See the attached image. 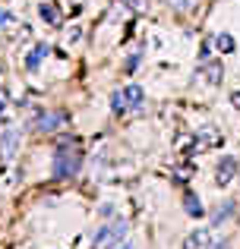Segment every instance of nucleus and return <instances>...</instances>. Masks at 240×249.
Listing matches in <instances>:
<instances>
[{"label": "nucleus", "instance_id": "6", "mask_svg": "<svg viewBox=\"0 0 240 249\" xmlns=\"http://www.w3.org/2000/svg\"><path fill=\"white\" fill-rule=\"evenodd\" d=\"M19 129H6L3 136H0V158L3 161H13L16 158V148H19Z\"/></svg>", "mask_w": 240, "mask_h": 249}, {"label": "nucleus", "instance_id": "2", "mask_svg": "<svg viewBox=\"0 0 240 249\" xmlns=\"http://www.w3.org/2000/svg\"><path fill=\"white\" fill-rule=\"evenodd\" d=\"M82 164V155L76 152V148H60L54 158V177L57 180H63V177H73L76 170Z\"/></svg>", "mask_w": 240, "mask_h": 249}, {"label": "nucleus", "instance_id": "12", "mask_svg": "<svg viewBox=\"0 0 240 249\" xmlns=\"http://www.w3.org/2000/svg\"><path fill=\"white\" fill-rule=\"evenodd\" d=\"M48 54H51L48 44H35V48H32V54L25 57V67H29V70H38V63H41Z\"/></svg>", "mask_w": 240, "mask_h": 249}, {"label": "nucleus", "instance_id": "10", "mask_svg": "<svg viewBox=\"0 0 240 249\" xmlns=\"http://www.w3.org/2000/svg\"><path fill=\"white\" fill-rule=\"evenodd\" d=\"M209 44L218 51V54H234V48H237L234 35H228V32H222V35H212V38H209Z\"/></svg>", "mask_w": 240, "mask_h": 249}, {"label": "nucleus", "instance_id": "16", "mask_svg": "<svg viewBox=\"0 0 240 249\" xmlns=\"http://www.w3.org/2000/svg\"><path fill=\"white\" fill-rule=\"evenodd\" d=\"M231 214H234V202H224V208H218V212H215V224H222V221H228Z\"/></svg>", "mask_w": 240, "mask_h": 249}, {"label": "nucleus", "instance_id": "13", "mask_svg": "<svg viewBox=\"0 0 240 249\" xmlns=\"http://www.w3.org/2000/svg\"><path fill=\"white\" fill-rule=\"evenodd\" d=\"M184 212L190 214V218H203V214H205V208H203V202H199V196L186 193V199H184Z\"/></svg>", "mask_w": 240, "mask_h": 249}, {"label": "nucleus", "instance_id": "17", "mask_svg": "<svg viewBox=\"0 0 240 249\" xmlns=\"http://www.w3.org/2000/svg\"><path fill=\"white\" fill-rule=\"evenodd\" d=\"M111 107H114V114H123V110H127V104H123V95H120V91H114V95H111Z\"/></svg>", "mask_w": 240, "mask_h": 249}, {"label": "nucleus", "instance_id": "18", "mask_svg": "<svg viewBox=\"0 0 240 249\" xmlns=\"http://www.w3.org/2000/svg\"><path fill=\"white\" fill-rule=\"evenodd\" d=\"M10 22H13V16L6 10H0V25H10Z\"/></svg>", "mask_w": 240, "mask_h": 249}, {"label": "nucleus", "instance_id": "4", "mask_svg": "<svg viewBox=\"0 0 240 249\" xmlns=\"http://www.w3.org/2000/svg\"><path fill=\"white\" fill-rule=\"evenodd\" d=\"M224 145V136L218 126H212V123H205L203 129H196V152H203V148H218Z\"/></svg>", "mask_w": 240, "mask_h": 249}, {"label": "nucleus", "instance_id": "9", "mask_svg": "<svg viewBox=\"0 0 240 249\" xmlns=\"http://www.w3.org/2000/svg\"><path fill=\"white\" fill-rule=\"evenodd\" d=\"M120 95H123V104H127V110H129V107H139V104L146 101V91H142V85H123Z\"/></svg>", "mask_w": 240, "mask_h": 249}, {"label": "nucleus", "instance_id": "15", "mask_svg": "<svg viewBox=\"0 0 240 249\" xmlns=\"http://www.w3.org/2000/svg\"><path fill=\"white\" fill-rule=\"evenodd\" d=\"M10 117H13V98H10V91L0 89V123H6Z\"/></svg>", "mask_w": 240, "mask_h": 249}, {"label": "nucleus", "instance_id": "20", "mask_svg": "<svg viewBox=\"0 0 240 249\" xmlns=\"http://www.w3.org/2000/svg\"><path fill=\"white\" fill-rule=\"evenodd\" d=\"M231 104H234V107L240 110V91H234V95H231Z\"/></svg>", "mask_w": 240, "mask_h": 249}, {"label": "nucleus", "instance_id": "19", "mask_svg": "<svg viewBox=\"0 0 240 249\" xmlns=\"http://www.w3.org/2000/svg\"><path fill=\"white\" fill-rule=\"evenodd\" d=\"M209 249H231V243H228V240H222V243H212Z\"/></svg>", "mask_w": 240, "mask_h": 249}, {"label": "nucleus", "instance_id": "11", "mask_svg": "<svg viewBox=\"0 0 240 249\" xmlns=\"http://www.w3.org/2000/svg\"><path fill=\"white\" fill-rule=\"evenodd\" d=\"M38 16H41L48 25H60V10H57V6L51 3V0H48V3H41V6H38Z\"/></svg>", "mask_w": 240, "mask_h": 249}, {"label": "nucleus", "instance_id": "1", "mask_svg": "<svg viewBox=\"0 0 240 249\" xmlns=\"http://www.w3.org/2000/svg\"><path fill=\"white\" fill-rule=\"evenodd\" d=\"M127 231H129L127 221H111V224H105L101 231H95L92 249H117L123 240H127Z\"/></svg>", "mask_w": 240, "mask_h": 249}, {"label": "nucleus", "instance_id": "3", "mask_svg": "<svg viewBox=\"0 0 240 249\" xmlns=\"http://www.w3.org/2000/svg\"><path fill=\"white\" fill-rule=\"evenodd\" d=\"M70 123V117L63 114V110H44V114L35 117V129L38 133H57V129H63Z\"/></svg>", "mask_w": 240, "mask_h": 249}, {"label": "nucleus", "instance_id": "14", "mask_svg": "<svg viewBox=\"0 0 240 249\" xmlns=\"http://www.w3.org/2000/svg\"><path fill=\"white\" fill-rule=\"evenodd\" d=\"M165 6H171V10H177V13H193L203 0H161Z\"/></svg>", "mask_w": 240, "mask_h": 249}, {"label": "nucleus", "instance_id": "21", "mask_svg": "<svg viewBox=\"0 0 240 249\" xmlns=\"http://www.w3.org/2000/svg\"><path fill=\"white\" fill-rule=\"evenodd\" d=\"M117 249H136V246H133V243H120Z\"/></svg>", "mask_w": 240, "mask_h": 249}, {"label": "nucleus", "instance_id": "8", "mask_svg": "<svg viewBox=\"0 0 240 249\" xmlns=\"http://www.w3.org/2000/svg\"><path fill=\"white\" fill-rule=\"evenodd\" d=\"M205 246H209V227H196V231L186 233L184 249H205Z\"/></svg>", "mask_w": 240, "mask_h": 249}, {"label": "nucleus", "instance_id": "5", "mask_svg": "<svg viewBox=\"0 0 240 249\" xmlns=\"http://www.w3.org/2000/svg\"><path fill=\"white\" fill-rule=\"evenodd\" d=\"M234 177H237V158L224 155L222 164L215 167V183H218V186H231V183H234Z\"/></svg>", "mask_w": 240, "mask_h": 249}, {"label": "nucleus", "instance_id": "7", "mask_svg": "<svg viewBox=\"0 0 240 249\" xmlns=\"http://www.w3.org/2000/svg\"><path fill=\"white\" fill-rule=\"evenodd\" d=\"M199 73L205 76V82H209V85H222V82H224V67H222V60L199 63Z\"/></svg>", "mask_w": 240, "mask_h": 249}]
</instances>
